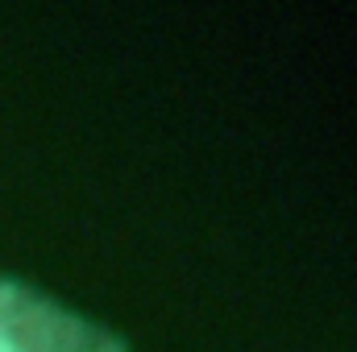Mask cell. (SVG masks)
I'll use <instances>...</instances> for the list:
<instances>
[{
  "label": "cell",
  "mask_w": 357,
  "mask_h": 352,
  "mask_svg": "<svg viewBox=\"0 0 357 352\" xmlns=\"http://www.w3.org/2000/svg\"><path fill=\"white\" fill-rule=\"evenodd\" d=\"M0 352H33V349H29V340L21 332H13L8 323H0Z\"/></svg>",
  "instance_id": "cell-1"
}]
</instances>
